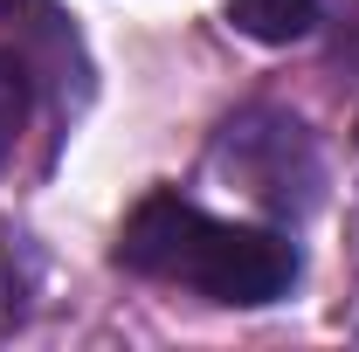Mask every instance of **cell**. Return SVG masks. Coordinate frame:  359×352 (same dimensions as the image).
Instances as JSON below:
<instances>
[{
	"instance_id": "277c9868",
	"label": "cell",
	"mask_w": 359,
	"mask_h": 352,
	"mask_svg": "<svg viewBox=\"0 0 359 352\" xmlns=\"http://www.w3.org/2000/svg\"><path fill=\"white\" fill-rule=\"evenodd\" d=\"M14 7H21V0H0V21H7V14H14Z\"/></svg>"
},
{
	"instance_id": "7a4b0ae2",
	"label": "cell",
	"mask_w": 359,
	"mask_h": 352,
	"mask_svg": "<svg viewBox=\"0 0 359 352\" xmlns=\"http://www.w3.org/2000/svg\"><path fill=\"white\" fill-rule=\"evenodd\" d=\"M318 0H228V21L256 42H297L311 28Z\"/></svg>"
},
{
	"instance_id": "3957f363",
	"label": "cell",
	"mask_w": 359,
	"mask_h": 352,
	"mask_svg": "<svg viewBox=\"0 0 359 352\" xmlns=\"http://www.w3.org/2000/svg\"><path fill=\"white\" fill-rule=\"evenodd\" d=\"M21 125H28V69L14 55H0V159L14 152Z\"/></svg>"
},
{
	"instance_id": "6da1fadb",
	"label": "cell",
	"mask_w": 359,
	"mask_h": 352,
	"mask_svg": "<svg viewBox=\"0 0 359 352\" xmlns=\"http://www.w3.org/2000/svg\"><path fill=\"white\" fill-rule=\"evenodd\" d=\"M118 263L159 283H187L215 304H276L297 283V249L283 235L215 221L180 194H152L132 208L118 235Z\"/></svg>"
}]
</instances>
